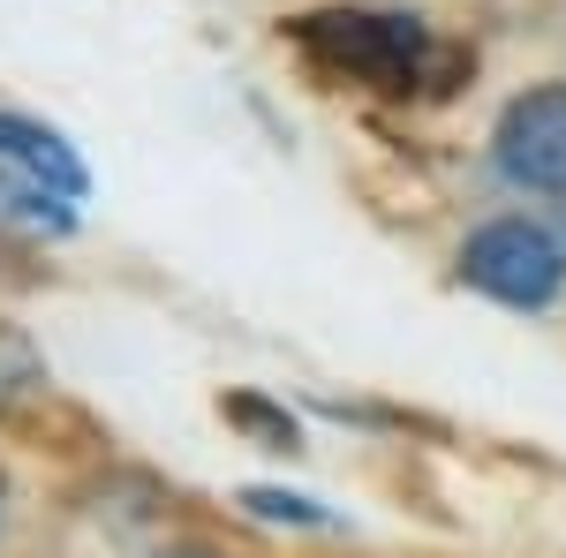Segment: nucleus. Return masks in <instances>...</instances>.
Wrapping results in <instances>:
<instances>
[{"mask_svg": "<svg viewBox=\"0 0 566 558\" xmlns=\"http://www.w3.org/2000/svg\"><path fill=\"white\" fill-rule=\"evenodd\" d=\"M0 167L15 173H39L45 189H61L69 204L84 197V159L61 144L53 129H39V122H23V114H0Z\"/></svg>", "mask_w": 566, "mask_h": 558, "instance_id": "nucleus-4", "label": "nucleus"}, {"mask_svg": "<svg viewBox=\"0 0 566 558\" xmlns=\"http://www.w3.org/2000/svg\"><path fill=\"white\" fill-rule=\"evenodd\" d=\"M461 280L506 309H552L566 287V242L536 219H483L461 242Z\"/></svg>", "mask_w": 566, "mask_h": 558, "instance_id": "nucleus-2", "label": "nucleus"}, {"mask_svg": "<svg viewBox=\"0 0 566 558\" xmlns=\"http://www.w3.org/2000/svg\"><path fill=\"white\" fill-rule=\"evenodd\" d=\"M0 520H8V475H0Z\"/></svg>", "mask_w": 566, "mask_h": 558, "instance_id": "nucleus-8", "label": "nucleus"}, {"mask_svg": "<svg viewBox=\"0 0 566 558\" xmlns=\"http://www.w3.org/2000/svg\"><path fill=\"white\" fill-rule=\"evenodd\" d=\"M295 45L325 76H348L386 98H408V91L438 84L446 69H461L453 53H438V39L416 15H386V8H310L295 15Z\"/></svg>", "mask_w": 566, "mask_h": 558, "instance_id": "nucleus-1", "label": "nucleus"}, {"mask_svg": "<svg viewBox=\"0 0 566 558\" xmlns=\"http://www.w3.org/2000/svg\"><path fill=\"white\" fill-rule=\"evenodd\" d=\"M491 159L528 197H566V84H536L506 98V114L491 129Z\"/></svg>", "mask_w": 566, "mask_h": 558, "instance_id": "nucleus-3", "label": "nucleus"}, {"mask_svg": "<svg viewBox=\"0 0 566 558\" xmlns=\"http://www.w3.org/2000/svg\"><path fill=\"white\" fill-rule=\"evenodd\" d=\"M250 506H258V514H272V520H317V506H310V498H280V491H250Z\"/></svg>", "mask_w": 566, "mask_h": 558, "instance_id": "nucleus-6", "label": "nucleus"}, {"mask_svg": "<svg viewBox=\"0 0 566 558\" xmlns=\"http://www.w3.org/2000/svg\"><path fill=\"white\" fill-rule=\"evenodd\" d=\"M31 280H39V264H31V250L0 234V287H31Z\"/></svg>", "mask_w": 566, "mask_h": 558, "instance_id": "nucleus-5", "label": "nucleus"}, {"mask_svg": "<svg viewBox=\"0 0 566 558\" xmlns=\"http://www.w3.org/2000/svg\"><path fill=\"white\" fill-rule=\"evenodd\" d=\"M151 558H227V551H212V544H167V551H151Z\"/></svg>", "mask_w": 566, "mask_h": 558, "instance_id": "nucleus-7", "label": "nucleus"}]
</instances>
